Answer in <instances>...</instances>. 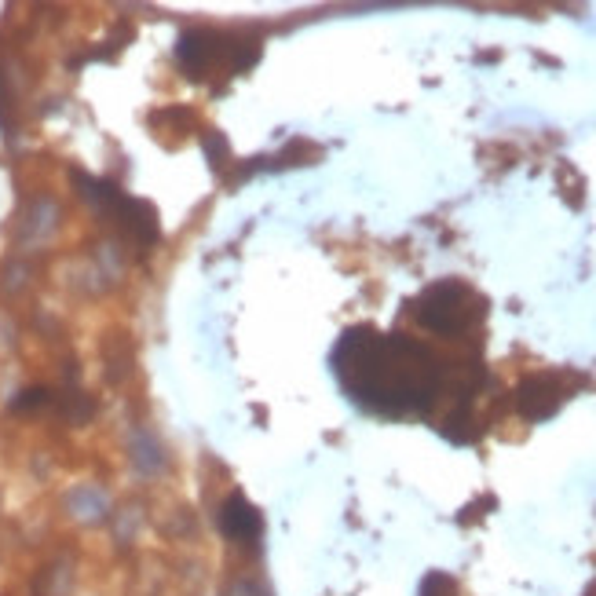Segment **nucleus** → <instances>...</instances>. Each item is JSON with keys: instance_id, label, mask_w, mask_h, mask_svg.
I'll list each match as a JSON object with an SVG mask.
<instances>
[{"instance_id": "f257e3e1", "label": "nucleus", "mask_w": 596, "mask_h": 596, "mask_svg": "<svg viewBox=\"0 0 596 596\" xmlns=\"http://www.w3.org/2000/svg\"><path fill=\"white\" fill-rule=\"evenodd\" d=\"M334 374L355 406L381 417L425 414L443 388V363L432 348L374 326H352L337 341Z\"/></svg>"}, {"instance_id": "f03ea898", "label": "nucleus", "mask_w": 596, "mask_h": 596, "mask_svg": "<svg viewBox=\"0 0 596 596\" xmlns=\"http://www.w3.org/2000/svg\"><path fill=\"white\" fill-rule=\"evenodd\" d=\"M483 315H487V301L472 285H465L457 278L428 285L414 301V319L439 337H457V334L472 330Z\"/></svg>"}, {"instance_id": "7ed1b4c3", "label": "nucleus", "mask_w": 596, "mask_h": 596, "mask_svg": "<svg viewBox=\"0 0 596 596\" xmlns=\"http://www.w3.org/2000/svg\"><path fill=\"white\" fill-rule=\"evenodd\" d=\"M223 56H227L231 74H241V70H249L260 59V41L256 37H245V41L231 45L227 34H216V30H187L180 37V45H176V59H180L183 74L194 77V81L209 77V70H216L223 63Z\"/></svg>"}, {"instance_id": "20e7f679", "label": "nucleus", "mask_w": 596, "mask_h": 596, "mask_svg": "<svg viewBox=\"0 0 596 596\" xmlns=\"http://www.w3.org/2000/svg\"><path fill=\"white\" fill-rule=\"evenodd\" d=\"M77 180V187H81V194L88 198V201H96L132 241H139V245H154L158 238H161V227H158V209L150 205V201H143V198H128L118 183H110V180H92V176H85V172H77L74 176Z\"/></svg>"}, {"instance_id": "39448f33", "label": "nucleus", "mask_w": 596, "mask_h": 596, "mask_svg": "<svg viewBox=\"0 0 596 596\" xmlns=\"http://www.w3.org/2000/svg\"><path fill=\"white\" fill-rule=\"evenodd\" d=\"M567 399V388L560 385V377L552 374H534L516 388V410L527 421H545L560 410V403Z\"/></svg>"}, {"instance_id": "423d86ee", "label": "nucleus", "mask_w": 596, "mask_h": 596, "mask_svg": "<svg viewBox=\"0 0 596 596\" xmlns=\"http://www.w3.org/2000/svg\"><path fill=\"white\" fill-rule=\"evenodd\" d=\"M220 527H223V534L234 538V541H252V538H260V530H263L256 505H249L241 494H231V498L223 501V509H220Z\"/></svg>"}, {"instance_id": "0eeeda50", "label": "nucleus", "mask_w": 596, "mask_h": 596, "mask_svg": "<svg viewBox=\"0 0 596 596\" xmlns=\"http://www.w3.org/2000/svg\"><path fill=\"white\" fill-rule=\"evenodd\" d=\"M421 596H457V581L443 570H432L425 581H421Z\"/></svg>"}, {"instance_id": "6e6552de", "label": "nucleus", "mask_w": 596, "mask_h": 596, "mask_svg": "<svg viewBox=\"0 0 596 596\" xmlns=\"http://www.w3.org/2000/svg\"><path fill=\"white\" fill-rule=\"evenodd\" d=\"M48 403V388H30L15 399V410H34V406H45Z\"/></svg>"}]
</instances>
